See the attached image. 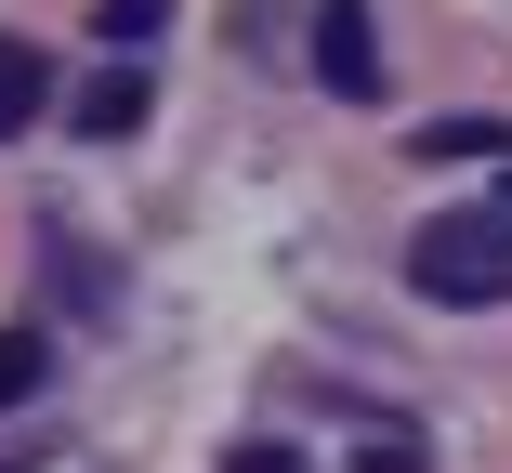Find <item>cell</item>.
<instances>
[{"mask_svg":"<svg viewBox=\"0 0 512 473\" xmlns=\"http://www.w3.org/2000/svg\"><path fill=\"white\" fill-rule=\"evenodd\" d=\"M407 290L421 303H512V224L499 211H447L407 237Z\"/></svg>","mask_w":512,"mask_h":473,"instance_id":"1","label":"cell"},{"mask_svg":"<svg viewBox=\"0 0 512 473\" xmlns=\"http://www.w3.org/2000/svg\"><path fill=\"white\" fill-rule=\"evenodd\" d=\"M316 79L342 92V106L381 92V27H368V0H329V14H316Z\"/></svg>","mask_w":512,"mask_h":473,"instance_id":"2","label":"cell"},{"mask_svg":"<svg viewBox=\"0 0 512 473\" xmlns=\"http://www.w3.org/2000/svg\"><path fill=\"white\" fill-rule=\"evenodd\" d=\"M145 106H158V92H145V66H106V79L79 92V132H92V145H119V132H145Z\"/></svg>","mask_w":512,"mask_h":473,"instance_id":"3","label":"cell"},{"mask_svg":"<svg viewBox=\"0 0 512 473\" xmlns=\"http://www.w3.org/2000/svg\"><path fill=\"white\" fill-rule=\"evenodd\" d=\"M40 106H53V66H40V53H27L14 27H0V145H14V132H27Z\"/></svg>","mask_w":512,"mask_h":473,"instance_id":"4","label":"cell"},{"mask_svg":"<svg viewBox=\"0 0 512 473\" xmlns=\"http://www.w3.org/2000/svg\"><path fill=\"white\" fill-rule=\"evenodd\" d=\"M512 145V119H434L421 132V158H499Z\"/></svg>","mask_w":512,"mask_h":473,"instance_id":"5","label":"cell"},{"mask_svg":"<svg viewBox=\"0 0 512 473\" xmlns=\"http://www.w3.org/2000/svg\"><path fill=\"white\" fill-rule=\"evenodd\" d=\"M40 395V329H0V408Z\"/></svg>","mask_w":512,"mask_h":473,"instance_id":"6","label":"cell"},{"mask_svg":"<svg viewBox=\"0 0 512 473\" xmlns=\"http://www.w3.org/2000/svg\"><path fill=\"white\" fill-rule=\"evenodd\" d=\"M92 27H106V40H158V27H171V0H92Z\"/></svg>","mask_w":512,"mask_h":473,"instance_id":"7","label":"cell"},{"mask_svg":"<svg viewBox=\"0 0 512 473\" xmlns=\"http://www.w3.org/2000/svg\"><path fill=\"white\" fill-rule=\"evenodd\" d=\"M224 473H302V460H289V447H237Z\"/></svg>","mask_w":512,"mask_h":473,"instance_id":"8","label":"cell"},{"mask_svg":"<svg viewBox=\"0 0 512 473\" xmlns=\"http://www.w3.org/2000/svg\"><path fill=\"white\" fill-rule=\"evenodd\" d=\"M499 224H512V198H499Z\"/></svg>","mask_w":512,"mask_h":473,"instance_id":"9","label":"cell"}]
</instances>
